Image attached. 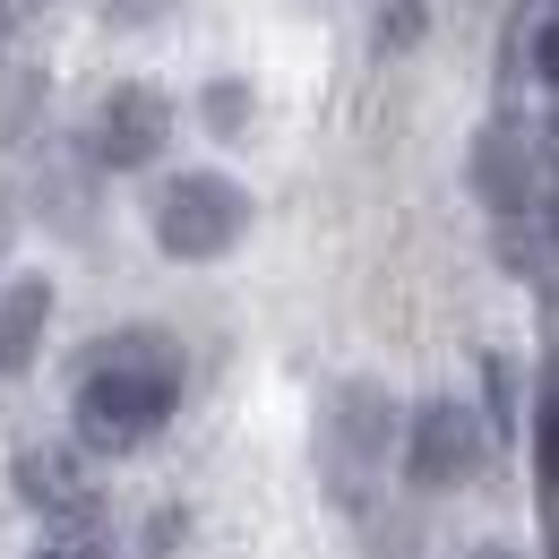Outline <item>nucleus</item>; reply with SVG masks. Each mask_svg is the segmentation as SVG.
Wrapping results in <instances>:
<instances>
[{
    "label": "nucleus",
    "mask_w": 559,
    "mask_h": 559,
    "mask_svg": "<svg viewBox=\"0 0 559 559\" xmlns=\"http://www.w3.org/2000/svg\"><path fill=\"white\" fill-rule=\"evenodd\" d=\"M181 405V353L155 328H121L95 336L78 353V396H70V430L86 456H130L146 448Z\"/></svg>",
    "instance_id": "1"
},
{
    "label": "nucleus",
    "mask_w": 559,
    "mask_h": 559,
    "mask_svg": "<svg viewBox=\"0 0 559 559\" xmlns=\"http://www.w3.org/2000/svg\"><path fill=\"white\" fill-rule=\"evenodd\" d=\"M388 448H396V396L370 388V379H345L319 414V474L336 490V508H370Z\"/></svg>",
    "instance_id": "2"
},
{
    "label": "nucleus",
    "mask_w": 559,
    "mask_h": 559,
    "mask_svg": "<svg viewBox=\"0 0 559 559\" xmlns=\"http://www.w3.org/2000/svg\"><path fill=\"white\" fill-rule=\"evenodd\" d=\"M146 224H155V250L164 259H224L250 224V199L224 181V173H173L155 199H146Z\"/></svg>",
    "instance_id": "3"
},
{
    "label": "nucleus",
    "mask_w": 559,
    "mask_h": 559,
    "mask_svg": "<svg viewBox=\"0 0 559 559\" xmlns=\"http://www.w3.org/2000/svg\"><path fill=\"white\" fill-rule=\"evenodd\" d=\"M474 465H483V414H474L465 396L414 405V421H405V483L414 490H456V483H474Z\"/></svg>",
    "instance_id": "4"
},
{
    "label": "nucleus",
    "mask_w": 559,
    "mask_h": 559,
    "mask_svg": "<svg viewBox=\"0 0 559 559\" xmlns=\"http://www.w3.org/2000/svg\"><path fill=\"white\" fill-rule=\"evenodd\" d=\"M164 139H173V104H164L155 86H139V78H130V86H112V95H104V112H95V130H86L95 164H112V173L155 164Z\"/></svg>",
    "instance_id": "5"
},
{
    "label": "nucleus",
    "mask_w": 559,
    "mask_h": 559,
    "mask_svg": "<svg viewBox=\"0 0 559 559\" xmlns=\"http://www.w3.org/2000/svg\"><path fill=\"white\" fill-rule=\"evenodd\" d=\"M9 483H17V499H26L35 516H61V508H78V499H95V483H86V456H78V448H52V439L17 448Z\"/></svg>",
    "instance_id": "6"
},
{
    "label": "nucleus",
    "mask_w": 559,
    "mask_h": 559,
    "mask_svg": "<svg viewBox=\"0 0 559 559\" xmlns=\"http://www.w3.org/2000/svg\"><path fill=\"white\" fill-rule=\"evenodd\" d=\"M44 319H52V284H44V276H17L9 293H0V379L35 370V353H44Z\"/></svg>",
    "instance_id": "7"
},
{
    "label": "nucleus",
    "mask_w": 559,
    "mask_h": 559,
    "mask_svg": "<svg viewBox=\"0 0 559 559\" xmlns=\"http://www.w3.org/2000/svg\"><path fill=\"white\" fill-rule=\"evenodd\" d=\"M534 456H543V490H559V379L543 388V414H534Z\"/></svg>",
    "instance_id": "8"
},
{
    "label": "nucleus",
    "mask_w": 559,
    "mask_h": 559,
    "mask_svg": "<svg viewBox=\"0 0 559 559\" xmlns=\"http://www.w3.org/2000/svg\"><path fill=\"white\" fill-rule=\"evenodd\" d=\"M241 121H250V95H241V86H207V130L215 139H233Z\"/></svg>",
    "instance_id": "9"
},
{
    "label": "nucleus",
    "mask_w": 559,
    "mask_h": 559,
    "mask_svg": "<svg viewBox=\"0 0 559 559\" xmlns=\"http://www.w3.org/2000/svg\"><path fill=\"white\" fill-rule=\"evenodd\" d=\"M414 26H421V0H388V17H379V44H388V52H405V44H414Z\"/></svg>",
    "instance_id": "10"
},
{
    "label": "nucleus",
    "mask_w": 559,
    "mask_h": 559,
    "mask_svg": "<svg viewBox=\"0 0 559 559\" xmlns=\"http://www.w3.org/2000/svg\"><path fill=\"white\" fill-rule=\"evenodd\" d=\"M26 559H95V551H78V543H44V551H26Z\"/></svg>",
    "instance_id": "11"
},
{
    "label": "nucleus",
    "mask_w": 559,
    "mask_h": 559,
    "mask_svg": "<svg viewBox=\"0 0 559 559\" xmlns=\"http://www.w3.org/2000/svg\"><path fill=\"white\" fill-rule=\"evenodd\" d=\"M474 559H516V551H474Z\"/></svg>",
    "instance_id": "12"
},
{
    "label": "nucleus",
    "mask_w": 559,
    "mask_h": 559,
    "mask_svg": "<svg viewBox=\"0 0 559 559\" xmlns=\"http://www.w3.org/2000/svg\"><path fill=\"white\" fill-rule=\"evenodd\" d=\"M551 241H559V199H551Z\"/></svg>",
    "instance_id": "13"
}]
</instances>
